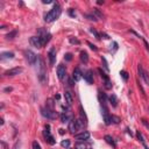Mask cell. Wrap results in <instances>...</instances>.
I'll use <instances>...</instances> for the list:
<instances>
[{
    "label": "cell",
    "instance_id": "6da1fadb",
    "mask_svg": "<svg viewBox=\"0 0 149 149\" xmlns=\"http://www.w3.org/2000/svg\"><path fill=\"white\" fill-rule=\"evenodd\" d=\"M61 6L58 3H54V7L47 13L46 15H44V21L46 22H53L55 21L56 19H58V16L61 15Z\"/></svg>",
    "mask_w": 149,
    "mask_h": 149
},
{
    "label": "cell",
    "instance_id": "7a4b0ae2",
    "mask_svg": "<svg viewBox=\"0 0 149 149\" xmlns=\"http://www.w3.org/2000/svg\"><path fill=\"white\" fill-rule=\"evenodd\" d=\"M37 34H38L37 36L41 38V41H42V44H43V46H46L47 43L50 41V38H51V34L49 33L47 29H44V28H38Z\"/></svg>",
    "mask_w": 149,
    "mask_h": 149
},
{
    "label": "cell",
    "instance_id": "3957f363",
    "mask_svg": "<svg viewBox=\"0 0 149 149\" xmlns=\"http://www.w3.org/2000/svg\"><path fill=\"white\" fill-rule=\"evenodd\" d=\"M82 126H83V122H82L81 120L72 118L70 120V122H69V131L72 134H75L77 131H79V128H81Z\"/></svg>",
    "mask_w": 149,
    "mask_h": 149
},
{
    "label": "cell",
    "instance_id": "277c9868",
    "mask_svg": "<svg viewBox=\"0 0 149 149\" xmlns=\"http://www.w3.org/2000/svg\"><path fill=\"white\" fill-rule=\"evenodd\" d=\"M38 61H40V70H38V79H40L41 83H44L47 81V72H46V68H44V62L41 57H38Z\"/></svg>",
    "mask_w": 149,
    "mask_h": 149
},
{
    "label": "cell",
    "instance_id": "5b68a950",
    "mask_svg": "<svg viewBox=\"0 0 149 149\" xmlns=\"http://www.w3.org/2000/svg\"><path fill=\"white\" fill-rule=\"evenodd\" d=\"M41 113L44 118H48V119H56L58 116V113L55 111V110H49L47 107H43L41 108Z\"/></svg>",
    "mask_w": 149,
    "mask_h": 149
},
{
    "label": "cell",
    "instance_id": "8992f818",
    "mask_svg": "<svg viewBox=\"0 0 149 149\" xmlns=\"http://www.w3.org/2000/svg\"><path fill=\"white\" fill-rule=\"evenodd\" d=\"M25 56H26V59L28 61V63L31 65H34L35 62L38 59V56H36L35 53H33L32 50H26L25 51Z\"/></svg>",
    "mask_w": 149,
    "mask_h": 149
},
{
    "label": "cell",
    "instance_id": "52a82bcc",
    "mask_svg": "<svg viewBox=\"0 0 149 149\" xmlns=\"http://www.w3.org/2000/svg\"><path fill=\"white\" fill-rule=\"evenodd\" d=\"M137 72H139L140 77L144 81V83H146L147 85H149V75H148V72L143 69L142 64H139V65H137Z\"/></svg>",
    "mask_w": 149,
    "mask_h": 149
},
{
    "label": "cell",
    "instance_id": "ba28073f",
    "mask_svg": "<svg viewBox=\"0 0 149 149\" xmlns=\"http://www.w3.org/2000/svg\"><path fill=\"white\" fill-rule=\"evenodd\" d=\"M101 114H103V118H104V121H105V125L108 126L111 125V115L108 114V110H107L106 106H101Z\"/></svg>",
    "mask_w": 149,
    "mask_h": 149
},
{
    "label": "cell",
    "instance_id": "9c48e42d",
    "mask_svg": "<svg viewBox=\"0 0 149 149\" xmlns=\"http://www.w3.org/2000/svg\"><path fill=\"white\" fill-rule=\"evenodd\" d=\"M57 77L59 81H64V78L66 77V68L63 64H59L57 66Z\"/></svg>",
    "mask_w": 149,
    "mask_h": 149
},
{
    "label": "cell",
    "instance_id": "30bf717a",
    "mask_svg": "<svg viewBox=\"0 0 149 149\" xmlns=\"http://www.w3.org/2000/svg\"><path fill=\"white\" fill-rule=\"evenodd\" d=\"M23 71L22 68H13V69H9V70L5 71V76L7 77H12V76H16V75H19V73H21Z\"/></svg>",
    "mask_w": 149,
    "mask_h": 149
},
{
    "label": "cell",
    "instance_id": "8fae6325",
    "mask_svg": "<svg viewBox=\"0 0 149 149\" xmlns=\"http://www.w3.org/2000/svg\"><path fill=\"white\" fill-rule=\"evenodd\" d=\"M29 41H31L32 46L35 47V48H42V47H43L42 41H41V38L38 37V36H32Z\"/></svg>",
    "mask_w": 149,
    "mask_h": 149
},
{
    "label": "cell",
    "instance_id": "7c38bea8",
    "mask_svg": "<svg viewBox=\"0 0 149 149\" xmlns=\"http://www.w3.org/2000/svg\"><path fill=\"white\" fill-rule=\"evenodd\" d=\"M82 77H83V73H82L81 69L76 68L75 70H73V72H72V79L75 82H79L82 79Z\"/></svg>",
    "mask_w": 149,
    "mask_h": 149
},
{
    "label": "cell",
    "instance_id": "4fadbf2b",
    "mask_svg": "<svg viewBox=\"0 0 149 149\" xmlns=\"http://www.w3.org/2000/svg\"><path fill=\"white\" fill-rule=\"evenodd\" d=\"M75 137H76L77 140H79V141H86V140L90 139V133H88V132H82V133H79V134H76Z\"/></svg>",
    "mask_w": 149,
    "mask_h": 149
},
{
    "label": "cell",
    "instance_id": "5bb4252c",
    "mask_svg": "<svg viewBox=\"0 0 149 149\" xmlns=\"http://www.w3.org/2000/svg\"><path fill=\"white\" fill-rule=\"evenodd\" d=\"M84 79L86 81L87 84H92L93 83V71L92 70H87L84 73Z\"/></svg>",
    "mask_w": 149,
    "mask_h": 149
},
{
    "label": "cell",
    "instance_id": "9a60e30c",
    "mask_svg": "<svg viewBox=\"0 0 149 149\" xmlns=\"http://www.w3.org/2000/svg\"><path fill=\"white\" fill-rule=\"evenodd\" d=\"M48 57H49V62H50L51 65L55 64V61H56V49L55 48H51L48 53Z\"/></svg>",
    "mask_w": 149,
    "mask_h": 149
},
{
    "label": "cell",
    "instance_id": "2e32d148",
    "mask_svg": "<svg viewBox=\"0 0 149 149\" xmlns=\"http://www.w3.org/2000/svg\"><path fill=\"white\" fill-rule=\"evenodd\" d=\"M64 99H65L66 105H69V106H70L71 104H72V101H73L72 93H71L70 91H65V92H64Z\"/></svg>",
    "mask_w": 149,
    "mask_h": 149
},
{
    "label": "cell",
    "instance_id": "e0dca14e",
    "mask_svg": "<svg viewBox=\"0 0 149 149\" xmlns=\"http://www.w3.org/2000/svg\"><path fill=\"white\" fill-rule=\"evenodd\" d=\"M71 119H72V115H71L69 112H63V113L61 114V122H63V124L70 121Z\"/></svg>",
    "mask_w": 149,
    "mask_h": 149
},
{
    "label": "cell",
    "instance_id": "ac0fdd59",
    "mask_svg": "<svg viewBox=\"0 0 149 149\" xmlns=\"http://www.w3.org/2000/svg\"><path fill=\"white\" fill-rule=\"evenodd\" d=\"M79 114H81V121L83 122V125H87V116H86L85 112L83 110V106H79Z\"/></svg>",
    "mask_w": 149,
    "mask_h": 149
},
{
    "label": "cell",
    "instance_id": "d6986e66",
    "mask_svg": "<svg viewBox=\"0 0 149 149\" xmlns=\"http://www.w3.org/2000/svg\"><path fill=\"white\" fill-rule=\"evenodd\" d=\"M0 58L1 59H12V58H14V53H12V51H5V53H1V55H0Z\"/></svg>",
    "mask_w": 149,
    "mask_h": 149
},
{
    "label": "cell",
    "instance_id": "ffe728a7",
    "mask_svg": "<svg viewBox=\"0 0 149 149\" xmlns=\"http://www.w3.org/2000/svg\"><path fill=\"white\" fill-rule=\"evenodd\" d=\"M104 139H105V141H106L107 143L110 144V146L113 147V148H115V147H116L115 141H114V139L111 136V135H105V137H104Z\"/></svg>",
    "mask_w": 149,
    "mask_h": 149
},
{
    "label": "cell",
    "instance_id": "44dd1931",
    "mask_svg": "<svg viewBox=\"0 0 149 149\" xmlns=\"http://www.w3.org/2000/svg\"><path fill=\"white\" fill-rule=\"evenodd\" d=\"M99 100H100V103H101V106H106V103H107L106 94L101 91H99Z\"/></svg>",
    "mask_w": 149,
    "mask_h": 149
},
{
    "label": "cell",
    "instance_id": "7402d4cb",
    "mask_svg": "<svg viewBox=\"0 0 149 149\" xmlns=\"http://www.w3.org/2000/svg\"><path fill=\"white\" fill-rule=\"evenodd\" d=\"M108 101L113 107H116V105H118V99H116L115 94H111V96L108 97Z\"/></svg>",
    "mask_w": 149,
    "mask_h": 149
},
{
    "label": "cell",
    "instance_id": "603a6c76",
    "mask_svg": "<svg viewBox=\"0 0 149 149\" xmlns=\"http://www.w3.org/2000/svg\"><path fill=\"white\" fill-rule=\"evenodd\" d=\"M81 61L85 64L88 62V55L86 51H81Z\"/></svg>",
    "mask_w": 149,
    "mask_h": 149
},
{
    "label": "cell",
    "instance_id": "cb8c5ba5",
    "mask_svg": "<svg viewBox=\"0 0 149 149\" xmlns=\"http://www.w3.org/2000/svg\"><path fill=\"white\" fill-rule=\"evenodd\" d=\"M92 13H93L94 15L97 16V19H103V18H104L103 13H101L100 11L98 9V8H93V11H92Z\"/></svg>",
    "mask_w": 149,
    "mask_h": 149
},
{
    "label": "cell",
    "instance_id": "d4e9b609",
    "mask_svg": "<svg viewBox=\"0 0 149 149\" xmlns=\"http://www.w3.org/2000/svg\"><path fill=\"white\" fill-rule=\"evenodd\" d=\"M54 106H55V104H54V100L53 99H48L46 101V107L49 110H54Z\"/></svg>",
    "mask_w": 149,
    "mask_h": 149
},
{
    "label": "cell",
    "instance_id": "484cf974",
    "mask_svg": "<svg viewBox=\"0 0 149 149\" xmlns=\"http://www.w3.org/2000/svg\"><path fill=\"white\" fill-rule=\"evenodd\" d=\"M16 34H18V31H12L6 35V38H7V40H13V38L16 36Z\"/></svg>",
    "mask_w": 149,
    "mask_h": 149
},
{
    "label": "cell",
    "instance_id": "4316f807",
    "mask_svg": "<svg viewBox=\"0 0 149 149\" xmlns=\"http://www.w3.org/2000/svg\"><path fill=\"white\" fill-rule=\"evenodd\" d=\"M75 148H76V149H86V144H85V142H84V141L77 142V143L75 144Z\"/></svg>",
    "mask_w": 149,
    "mask_h": 149
},
{
    "label": "cell",
    "instance_id": "83f0119b",
    "mask_svg": "<svg viewBox=\"0 0 149 149\" xmlns=\"http://www.w3.org/2000/svg\"><path fill=\"white\" fill-rule=\"evenodd\" d=\"M44 137H46V141L48 142L49 144H54L56 142L55 139H54V136H51V134H50V135H47V136H44Z\"/></svg>",
    "mask_w": 149,
    "mask_h": 149
},
{
    "label": "cell",
    "instance_id": "f1b7e54d",
    "mask_svg": "<svg viewBox=\"0 0 149 149\" xmlns=\"http://www.w3.org/2000/svg\"><path fill=\"white\" fill-rule=\"evenodd\" d=\"M120 121H121V120H120V118H119V116L113 115V114L111 115V122H113V124H119Z\"/></svg>",
    "mask_w": 149,
    "mask_h": 149
},
{
    "label": "cell",
    "instance_id": "f546056e",
    "mask_svg": "<svg viewBox=\"0 0 149 149\" xmlns=\"http://www.w3.org/2000/svg\"><path fill=\"white\" fill-rule=\"evenodd\" d=\"M120 76H121L122 78H124V81H125V82L128 81V72H127V71H125V70L120 71Z\"/></svg>",
    "mask_w": 149,
    "mask_h": 149
},
{
    "label": "cell",
    "instance_id": "4dcf8cb0",
    "mask_svg": "<svg viewBox=\"0 0 149 149\" xmlns=\"http://www.w3.org/2000/svg\"><path fill=\"white\" fill-rule=\"evenodd\" d=\"M70 140H63V141L61 142V146L63 147V148H69L70 147Z\"/></svg>",
    "mask_w": 149,
    "mask_h": 149
},
{
    "label": "cell",
    "instance_id": "1f68e13d",
    "mask_svg": "<svg viewBox=\"0 0 149 149\" xmlns=\"http://www.w3.org/2000/svg\"><path fill=\"white\" fill-rule=\"evenodd\" d=\"M136 137H137V140H139V141L141 142L142 144L144 143V139H143V135H142V134L140 133V131H137V132H136Z\"/></svg>",
    "mask_w": 149,
    "mask_h": 149
},
{
    "label": "cell",
    "instance_id": "d6a6232c",
    "mask_svg": "<svg viewBox=\"0 0 149 149\" xmlns=\"http://www.w3.org/2000/svg\"><path fill=\"white\" fill-rule=\"evenodd\" d=\"M98 71H99V73H100V76H101V77H103V78H104V81H110L108 76H107L106 73L104 72V71L101 70V69H98Z\"/></svg>",
    "mask_w": 149,
    "mask_h": 149
},
{
    "label": "cell",
    "instance_id": "836d02e7",
    "mask_svg": "<svg viewBox=\"0 0 149 149\" xmlns=\"http://www.w3.org/2000/svg\"><path fill=\"white\" fill-rule=\"evenodd\" d=\"M86 18L88 19V20H91V21H97L98 19H97V16L94 15V14H86Z\"/></svg>",
    "mask_w": 149,
    "mask_h": 149
},
{
    "label": "cell",
    "instance_id": "e575fe53",
    "mask_svg": "<svg viewBox=\"0 0 149 149\" xmlns=\"http://www.w3.org/2000/svg\"><path fill=\"white\" fill-rule=\"evenodd\" d=\"M90 32H91V33H92V34H93V35H94V36H96V37H97V38H101V37H100V34H99V33H98V32H97V31H96V29H94V28H90Z\"/></svg>",
    "mask_w": 149,
    "mask_h": 149
},
{
    "label": "cell",
    "instance_id": "d590c367",
    "mask_svg": "<svg viewBox=\"0 0 149 149\" xmlns=\"http://www.w3.org/2000/svg\"><path fill=\"white\" fill-rule=\"evenodd\" d=\"M69 40H70V43H72V44H79L81 43V41L76 37H70Z\"/></svg>",
    "mask_w": 149,
    "mask_h": 149
},
{
    "label": "cell",
    "instance_id": "8d00e7d4",
    "mask_svg": "<svg viewBox=\"0 0 149 149\" xmlns=\"http://www.w3.org/2000/svg\"><path fill=\"white\" fill-rule=\"evenodd\" d=\"M101 61H103L104 68L106 69V71H108V70H110V68H108V64H107V62H106V59H105V57H103V58H101Z\"/></svg>",
    "mask_w": 149,
    "mask_h": 149
},
{
    "label": "cell",
    "instance_id": "74e56055",
    "mask_svg": "<svg viewBox=\"0 0 149 149\" xmlns=\"http://www.w3.org/2000/svg\"><path fill=\"white\" fill-rule=\"evenodd\" d=\"M87 46L90 47V48H91L92 50H94V51H97V50H98V48H97V47L94 46L93 43H91V42H87Z\"/></svg>",
    "mask_w": 149,
    "mask_h": 149
},
{
    "label": "cell",
    "instance_id": "f35d334b",
    "mask_svg": "<svg viewBox=\"0 0 149 149\" xmlns=\"http://www.w3.org/2000/svg\"><path fill=\"white\" fill-rule=\"evenodd\" d=\"M33 149H41V146L37 141H34L33 142Z\"/></svg>",
    "mask_w": 149,
    "mask_h": 149
},
{
    "label": "cell",
    "instance_id": "ab89813d",
    "mask_svg": "<svg viewBox=\"0 0 149 149\" xmlns=\"http://www.w3.org/2000/svg\"><path fill=\"white\" fill-rule=\"evenodd\" d=\"M105 88H112V83L110 81H105Z\"/></svg>",
    "mask_w": 149,
    "mask_h": 149
},
{
    "label": "cell",
    "instance_id": "60d3db41",
    "mask_svg": "<svg viewBox=\"0 0 149 149\" xmlns=\"http://www.w3.org/2000/svg\"><path fill=\"white\" fill-rule=\"evenodd\" d=\"M64 58H65L66 61H71V59H72V54H70V53L65 54V57Z\"/></svg>",
    "mask_w": 149,
    "mask_h": 149
},
{
    "label": "cell",
    "instance_id": "b9f144b4",
    "mask_svg": "<svg viewBox=\"0 0 149 149\" xmlns=\"http://www.w3.org/2000/svg\"><path fill=\"white\" fill-rule=\"evenodd\" d=\"M141 121H142V124H143V125H144V126H146V128H147V129H149V122H148V121H147L146 119H142Z\"/></svg>",
    "mask_w": 149,
    "mask_h": 149
},
{
    "label": "cell",
    "instance_id": "7bdbcfd3",
    "mask_svg": "<svg viewBox=\"0 0 149 149\" xmlns=\"http://www.w3.org/2000/svg\"><path fill=\"white\" fill-rule=\"evenodd\" d=\"M69 15H70V16H76V12H75L72 8H70V9H69Z\"/></svg>",
    "mask_w": 149,
    "mask_h": 149
},
{
    "label": "cell",
    "instance_id": "ee69618b",
    "mask_svg": "<svg viewBox=\"0 0 149 149\" xmlns=\"http://www.w3.org/2000/svg\"><path fill=\"white\" fill-rule=\"evenodd\" d=\"M13 91V87H11V86H7V87L4 88V92H12Z\"/></svg>",
    "mask_w": 149,
    "mask_h": 149
},
{
    "label": "cell",
    "instance_id": "f6af8a7d",
    "mask_svg": "<svg viewBox=\"0 0 149 149\" xmlns=\"http://www.w3.org/2000/svg\"><path fill=\"white\" fill-rule=\"evenodd\" d=\"M100 36H101L103 38H105V40H108V38H110V36L107 35V34H105V33H101V34H100Z\"/></svg>",
    "mask_w": 149,
    "mask_h": 149
},
{
    "label": "cell",
    "instance_id": "bcb514c9",
    "mask_svg": "<svg viewBox=\"0 0 149 149\" xmlns=\"http://www.w3.org/2000/svg\"><path fill=\"white\" fill-rule=\"evenodd\" d=\"M1 146L4 147V149H8V147H7V144H6V142L1 141Z\"/></svg>",
    "mask_w": 149,
    "mask_h": 149
},
{
    "label": "cell",
    "instance_id": "7dc6e473",
    "mask_svg": "<svg viewBox=\"0 0 149 149\" xmlns=\"http://www.w3.org/2000/svg\"><path fill=\"white\" fill-rule=\"evenodd\" d=\"M126 131H127V133H128L129 135H131V136H133V133L131 132V129H129V128H126Z\"/></svg>",
    "mask_w": 149,
    "mask_h": 149
},
{
    "label": "cell",
    "instance_id": "c3c4849f",
    "mask_svg": "<svg viewBox=\"0 0 149 149\" xmlns=\"http://www.w3.org/2000/svg\"><path fill=\"white\" fill-rule=\"evenodd\" d=\"M53 1H50V0H43V4H51Z\"/></svg>",
    "mask_w": 149,
    "mask_h": 149
},
{
    "label": "cell",
    "instance_id": "681fc988",
    "mask_svg": "<svg viewBox=\"0 0 149 149\" xmlns=\"http://www.w3.org/2000/svg\"><path fill=\"white\" fill-rule=\"evenodd\" d=\"M0 125H4V118L0 119Z\"/></svg>",
    "mask_w": 149,
    "mask_h": 149
},
{
    "label": "cell",
    "instance_id": "f907efd6",
    "mask_svg": "<svg viewBox=\"0 0 149 149\" xmlns=\"http://www.w3.org/2000/svg\"><path fill=\"white\" fill-rule=\"evenodd\" d=\"M143 147H144V149H149L148 147H147V144H146V143H143Z\"/></svg>",
    "mask_w": 149,
    "mask_h": 149
},
{
    "label": "cell",
    "instance_id": "816d5d0a",
    "mask_svg": "<svg viewBox=\"0 0 149 149\" xmlns=\"http://www.w3.org/2000/svg\"><path fill=\"white\" fill-rule=\"evenodd\" d=\"M87 149H92V148H87Z\"/></svg>",
    "mask_w": 149,
    "mask_h": 149
},
{
    "label": "cell",
    "instance_id": "f5cc1de1",
    "mask_svg": "<svg viewBox=\"0 0 149 149\" xmlns=\"http://www.w3.org/2000/svg\"><path fill=\"white\" fill-rule=\"evenodd\" d=\"M148 111H149V108H148Z\"/></svg>",
    "mask_w": 149,
    "mask_h": 149
}]
</instances>
